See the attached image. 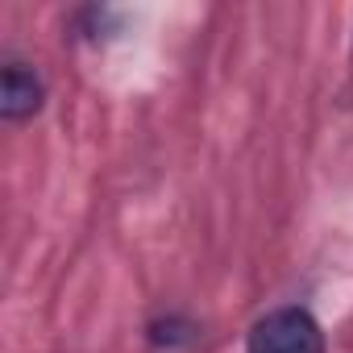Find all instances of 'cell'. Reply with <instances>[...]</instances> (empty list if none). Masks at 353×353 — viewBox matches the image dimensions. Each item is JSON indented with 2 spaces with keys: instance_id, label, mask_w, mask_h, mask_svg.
I'll list each match as a JSON object with an SVG mask.
<instances>
[{
  "instance_id": "cell-2",
  "label": "cell",
  "mask_w": 353,
  "mask_h": 353,
  "mask_svg": "<svg viewBox=\"0 0 353 353\" xmlns=\"http://www.w3.org/2000/svg\"><path fill=\"white\" fill-rule=\"evenodd\" d=\"M46 104V79L38 75V67L9 59L0 71V117L9 125H21L30 117H38Z\"/></svg>"
},
{
  "instance_id": "cell-3",
  "label": "cell",
  "mask_w": 353,
  "mask_h": 353,
  "mask_svg": "<svg viewBox=\"0 0 353 353\" xmlns=\"http://www.w3.org/2000/svg\"><path fill=\"white\" fill-rule=\"evenodd\" d=\"M145 341L154 349H188V345L200 341V324L183 312H162L145 324Z\"/></svg>"
},
{
  "instance_id": "cell-1",
  "label": "cell",
  "mask_w": 353,
  "mask_h": 353,
  "mask_svg": "<svg viewBox=\"0 0 353 353\" xmlns=\"http://www.w3.org/2000/svg\"><path fill=\"white\" fill-rule=\"evenodd\" d=\"M245 353H324V328L307 307L283 303L250 324Z\"/></svg>"
}]
</instances>
